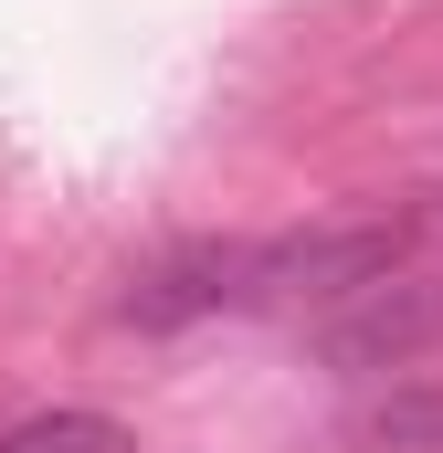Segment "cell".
<instances>
[{
	"instance_id": "5",
	"label": "cell",
	"mask_w": 443,
	"mask_h": 453,
	"mask_svg": "<svg viewBox=\"0 0 443 453\" xmlns=\"http://www.w3.org/2000/svg\"><path fill=\"white\" fill-rule=\"evenodd\" d=\"M0 453H137V433L106 422V411H32V422L0 433Z\"/></svg>"
},
{
	"instance_id": "4",
	"label": "cell",
	"mask_w": 443,
	"mask_h": 453,
	"mask_svg": "<svg viewBox=\"0 0 443 453\" xmlns=\"http://www.w3.org/2000/svg\"><path fill=\"white\" fill-rule=\"evenodd\" d=\"M443 443V369H401L380 401L348 411V453H433Z\"/></svg>"
},
{
	"instance_id": "3",
	"label": "cell",
	"mask_w": 443,
	"mask_h": 453,
	"mask_svg": "<svg viewBox=\"0 0 443 453\" xmlns=\"http://www.w3.org/2000/svg\"><path fill=\"white\" fill-rule=\"evenodd\" d=\"M243 285H253V253L243 242H169V253H148L127 274L116 317L127 327H201L222 306H243Z\"/></svg>"
},
{
	"instance_id": "1",
	"label": "cell",
	"mask_w": 443,
	"mask_h": 453,
	"mask_svg": "<svg viewBox=\"0 0 443 453\" xmlns=\"http://www.w3.org/2000/svg\"><path fill=\"white\" fill-rule=\"evenodd\" d=\"M412 264H443V190H412L391 211H359V222H317L285 232V242H253V285L243 306H348Z\"/></svg>"
},
{
	"instance_id": "2",
	"label": "cell",
	"mask_w": 443,
	"mask_h": 453,
	"mask_svg": "<svg viewBox=\"0 0 443 453\" xmlns=\"http://www.w3.org/2000/svg\"><path fill=\"white\" fill-rule=\"evenodd\" d=\"M433 348H443V264H412V274L348 296V306H328V327H317V358L348 369V380H401Z\"/></svg>"
}]
</instances>
